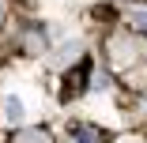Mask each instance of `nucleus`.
Wrapping results in <instances>:
<instances>
[{"instance_id": "obj_1", "label": "nucleus", "mask_w": 147, "mask_h": 143, "mask_svg": "<svg viewBox=\"0 0 147 143\" xmlns=\"http://www.w3.org/2000/svg\"><path fill=\"white\" fill-rule=\"evenodd\" d=\"M23 117H26V102H23L19 94H8V98H4V121H8V124H19Z\"/></svg>"}, {"instance_id": "obj_2", "label": "nucleus", "mask_w": 147, "mask_h": 143, "mask_svg": "<svg viewBox=\"0 0 147 143\" xmlns=\"http://www.w3.org/2000/svg\"><path fill=\"white\" fill-rule=\"evenodd\" d=\"M15 143H53L45 132H38V128H30V132H19L15 136Z\"/></svg>"}, {"instance_id": "obj_3", "label": "nucleus", "mask_w": 147, "mask_h": 143, "mask_svg": "<svg viewBox=\"0 0 147 143\" xmlns=\"http://www.w3.org/2000/svg\"><path fill=\"white\" fill-rule=\"evenodd\" d=\"M136 26H147V11H140V15H136Z\"/></svg>"}, {"instance_id": "obj_4", "label": "nucleus", "mask_w": 147, "mask_h": 143, "mask_svg": "<svg viewBox=\"0 0 147 143\" xmlns=\"http://www.w3.org/2000/svg\"><path fill=\"white\" fill-rule=\"evenodd\" d=\"M0 23H4V0H0Z\"/></svg>"}, {"instance_id": "obj_5", "label": "nucleus", "mask_w": 147, "mask_h": 143, "mask_svg": "<svg viewBox=\"0 0 147 143\" xmlns=\"http://www.w3.org/2000/svg\"><path fill=\"white\" fill-rule=\"evenodd\" d=\"M117 143H140V139H117Z\"/></svg>"}]
</instances>
